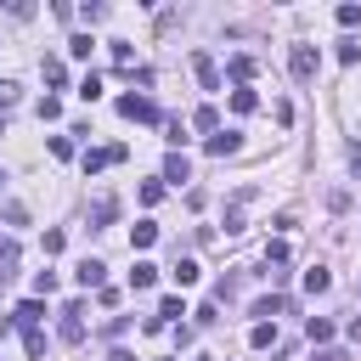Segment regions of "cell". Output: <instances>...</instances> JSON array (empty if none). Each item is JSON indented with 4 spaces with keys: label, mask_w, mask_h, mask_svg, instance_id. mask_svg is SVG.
<instances>
[{
    "label": "cell",
    "mask_w": 361,
    "mask_h": 361,
    "mask_svg": "<svg viewBox=\"0 0 361 361\" xmlns=\"http://www.w3.org/2000/svg\"><path fill=\"white\" fill-rule=\"evenodd\" d=\"M118 113L135 118V124H158V102L152 96H118Z\"/></svg>",
    "instance_id": "7a4b0ae2"
},
{
    "label": "cell",
    "mask_w": 361,
    "mask_h": 361,
    "mask_svg": "<svg viewBox=\"0 0 361 361\" xmlns=\"http://www.w3.org/2000/svg\"><path fill=\"white\" fill-rule=\"evenodd\" d=\"M90 51H96L90 34H73V39H68V56H90Z\"/></svg>",
    "instance_id": "cb8c5ba5"
},
{
    "label": "cell",
    "mask_w": 361,
    "mask_h": 361,
    "mask_svg": "<svg viewBox=\"0 0 361 361\" xmlns=\"http://www.w3.org/2000/svg\"><path fill=\"white\" fill-rule=\"evenodd\" d=\"M158 197H164V180H147V186H141V203H147V209H152V203H158Z\"/></svg>",
    "instance_id": "f546056e"
},
{
    "label": "cell",
    "mask_w": 361,
    "mask_h": 361,
    "mask_svg": "<svg viewBox=\"0 0 361 361\" xmlns=\"http://www.w3.org/2000/svg\"><path fill=\"white\" fill-rule=\"evenodd\" d=\"M288 259H293V248H288L282 237H276V243H265V265H288Z\"/></svg>",
    "instance_id": "7402d4cb"
},
{
    "label": "cell",
    "mask_w": 361,
    "mask_h": 361,
    "mask_svg": "<svg viewBox=\"0 0 361 361\" xmlns=\"http://www.w3.org/2000/svg\"><path fill=\"white\" fill-rule=\"evenodd\" d=\"M344 158H350V175H361V141H350V152H344Z\"/></svg>",
    "instance_id": "d6a6232c"
},
{
    "label": "cell",
    "mask_w": 361,
    "mask_h": 361,
    "mask_svg": "<svg viewBox=\"0 0 361 361\" xmlns=\"http://www.w3.org/2000/svg\"><path fill=\"white\" fill-rule=\"evenodd\" d=\"M248 344H254V350H271V344H276V322H254V327H248Z\"/></svg>",
    "instance_id": "8fae6325"
},
{
    "label": "cell",
    "mask_w": 361,
    "mask_h": 361,
    "mask_svg": "<svg viewBox=\"0 0 361 361\" xmlns=\"http://www.w3.org/2000/svg\"><path fill=\"white\" fill-rule=\"evenodd\" d=\"M203 147H209V158H231V152H243V135L237 130H214Z\"/></svg>",
    "instance_id": "277c9868"
},
{
    "label": "cell",
    "mask_w": 361,
    "mask_h": 361,
    "mask_svg": "<svg viewBox=\"0 0 361 361\" xmlns=\"http://www.w3.org/2000/svg\"><path fill=\"white\" fill-rule=\"evenodd\" d=\"M6 226H28V209L23 203H6Z\"/></svg>",
    "instance_id": "4dcf8cb0"
},
{
    "label": "cell",
    "mask_w": 361,
    "mask_h": 361,
    "mask_svg": "<svg viewBox=\"0 0 361 361\" xmlns=\"http://www.w3.org/2000/svg\"><path fill=\"white\" fill-rule=\"evenodd\" d=\"M192 124H197V130H209V135H214V130H220V113H214V107H209V102H203V107H197V113H192Z\"/></svg>",
    "instance_id": "44dd1931"
},
{
    "label": "cell",
    "mask_w": 361,
    "mask_h": 361,
    "mask_svg": "<svg viewBox=\"0 0 361 361\" xmlns=\"http://www.w3.org/2000/svg\"><path fill=\"white\" fill-rule=\"evenodd\" d=\"M254 107H259V96H254L248 85H237V90H231V113H254Z\"/></svg>",
    "instance_id": "9a60e30c"
},
{
    "label": "cell",
    "mask_w": 361,
    "mask_h": 361,
    "mask_svg": "<svg viewBox=\"0 0 361 361\" xmlns=\"http://www.w3.org/2000/svg\"><path fill=\"white\" fill-rule=\"evenodd\" d=\"M39 316H45V305H39V299H23V305H17V316H11V322H17V327H34V322H39Z\"/></svg>",
    "instance_id": "5bb4252c"
},
{
    "label": "cell",
    "mask_w": 361,
    "mask_h": 361,
    "mask_svg": "<svg viewBox=\"0 0 361 361\" xmlns=\"http://www.w3.org/2000/svg\"><path fill=\"white\" fill-rule=\"evenodd\" d=\"M79 316H85V305H79V299H73V305H62V322H56L62 344H79V338H85V322H79Z\"/></svg>",
    "instance_id": "3957f363"
},
{
    "label": "cell",
    "mask_w": 361,
    "mask_h": 361,
    "mask_svg": "<svg viewBox=\"0 0 361 361\" xmlns=\"http://www.w3.org/2000/svg\"><path fill=\"white\" fill-rule=\"evenodd\" d=\"M158 180H175V186H186V180H192V158H186V152H169Z\"/></svg>",
    "instance_id": "52a82bcc"
},
{
    "label": "cell",
    "mask_w": 361,
    "mask_h": 361,
    "mask_svg": "<svg viewBox=\"0 0 361 361\" xmlns=\"http://www.w3.org/2000/svg\"><path fill=\"white\" fill-rule=\"evenodd\" d=\"M39 68H45V85H68V68H62V56H45Z\"/></svg>",
    "instance_id": "ffe728a7"
},
{
    "label": "cell",
    "mask_w": 361,
    "mask_h": 361,
    "mask_svg": "<svg viewBox=\"0 0 361 361\" xmlns=\"http://www.w3.org/2000/svg\"><path fill=\"white\" fill-rule=\"evenodd\" d=\"M276 310H288V299H276V293L271 299H254V316L259 322H276Z\"/></svg>",
    "instance_id": "ac0fdd59"
},
{
    "label": "cell",
    "mask_w": 361,
    "mask_h": 361,
    "mask_svg": "<svg viewBox=\"0 0 361 361\" xmlns=\"http://www.w3.org/2000/svg\"><path fill=\"white\" fill-rule=\"evenodd\" d=\"M316 361H350V355H344L338 344H322V350H316Z\"/></svg>",
    "instance_id": "1f68e13d"
},
{
    "label": "cell",
    "mask_w": 361,
    "mask_h": 361,
    "mask_svg": "<svg viewBox=\"0 0 361 361\" xmlns=\"http://www.w3.org/2000/svg\"><path fill=\"white\" fill-rule=\"evenodd\" d=\"M11 102H17V85H11V79H0V107H11Z\"/></svg>",
    "instance_id": "836d02e7"
},
{
    "label": "cell",
    "mask_w": 361,
    "mask_h": 361,
    "mask_svg": "<svg viewBox=\"0 0 361 361\" xmlns=\"http://www.w3.org/2000/svg\"><path fill=\"white\" fill-rule=\"evenodd\" d=\"M288 68H293V79H316L322 51H316V45H293V51H288Z\"/></svg>",
    "instance_id": "6da1fadb"
},
{
    "label": "cell",
    "mask_w": 361,
    "mask_h": 361,
    "mask_svg": "<svg viewBox=\"0 0 361 361\" xmlns=\"http://www.w3.org/2000/svg\"><path fill=\"white\" fill-rule=\"evenodd\" d=\"M39 118H45V124H51V118H62V102H56V96H45V102H39Z\"/></svg>",
    "instance_id": "83f0119b"
},
{
    "label": "cell",
    "mask_w": 361,
    "mask_h": 361,
    "mask_svg": "<svg viewBox=\"0 0 361 361\" xmlns=\"http://www.w3.org/2000/svg\"><path fill=\"white\" fill-rule=\"evenodd\" d=\"M17 271V237H0V276Z\"/></svg>",
    "instance_id": "d6986e66"
},
{
    "label": "cell",
    "mask_w": 361,
    "mask_h": 361,
    "mask_svg": "<svg viewBox=\"0 0 361 361\" xmlns=\"http://www.w3.org/2000/svg\"><path fill=\"white\" fill-rule=\"evenodd\" d=\"M158 282V265L152 259H135V271H130V288H152Z\"/></svg>",
    "instance_id": "4fadbf2b"
},
{
    "label": "cell",
    "mask_w": 361,
    "mask_h": 361,
    "mask_svg": "<svg viewBox=\"0 0 361 361\" xmlns=\"http://www.w3.org/2000/svg\"><path fill=\"white\" fill-rule=\"evenodd\" d=\"M175 316H186V310H180V299H175V293H169V299H158V322H175Z\"/></svg>",
    "instance_id": "d4e9b609"
},
{
    "label": "cell",
    "mask_w": 361,
    "mask_h": 361,
    "mask_svg": "<svg viewBox=\"0 0 361 361\" xmlns=\"http://www.w3.org/2000/svg\"><path fill=\"white\" fill-rule=\"evenodd\" d=\"M107 361H135V355H130V350H113V355H107Z\"/></svg>",
    "instance_id": "e575fe53"
},
{
    "label": "cell",
    "mask_w": 361,
    "mask_h": 361,
    "mask_svg": "<svg viewBox=\"0 0 361 361\" xmlns=\"http://www.w3.org/2000/svg\"><path fill=\"white\" fill-rule=\"evenodd\" d=\"M102 276H107V265H102V259H79V271H73V282H79V288H102Z\"/></svg>",
    "instance_id": "ba28073f"
},
{
    "label": "cell",
    "mask_w": 361,
    "mask_h": 361,
    "mask_svg": "<svg viewBox=\"0 0 361 361\" xmlns=\"http://www.w3.org/2000/svg\"><path fill=\"white\" fill-rule=\"evenodd\" d=\"M355 23H361V6L344 0V6H338V28H355Z\"/></svg>",
    "instance_id": "484cf974"
},
{
    "label": "cell",
    "mask_w": 361,
    "mask_h": 361,
    "mask_svg": "<svg viewBox=\"0 0 361 361\" xmlns=\"http://www.w3.org/2000/svg\"><path fill=\"white\" fill-rule=\"evenodd\" d=\"M51 158H73V141L68 135H51Z\"/></svg>",
    "instance_id": "f1b7e54d"
},
{
    "label": "cell",
    "mask_w": 361,
    "mask_h": 361,
    "mask_svg": "<svg viewBox=\"0 0 361 361\" xmlns=\"http://www.w3.org/2000/svg\"><path fill=\"white\" fill-rule=\"evenodd\" d=\"M197 361H214V355H197Z\"/></svg>",
    "instance_id": "d590c367"
},
{
    "label": "cell",
    "mask_w": 361,
    "mask_h": 361,
    "mask_svg": "<svg viewBox=\"0 0 361 361\" xmlns=\"http://www.w3.org/2000/svg\"><path fill=\"white\" fill-rule=\"evenodd\" d=\"M152 243H158V226L152 220H135L130 226V248H152Z\"/></svg>",
    "instance_id": "9c48e42d"
},
{
    "label": "cell",
    "mask_w": 361,
    "mask_h": 361,
    "mask_svg": "<svg viewBox=\"0 0 361 361\" xmlns=\"http://www.w3.org/2000/svg\"><path fill=\"white\" fill-rule=\"evenodd\" d=\"M327 288H333V276H327L322 265H310V271H305V293H327Z\"/></svg>",
    "instance_id": "e0dca14e"
},
{
    "label": "cell",
    "mask_w": 361,
    "mask_h": 361,
    "mask_svg": "<svg viewBox=\"0 0 361 361\" xmlns=\"http://www.w3.org/2000/svg\"><path fill=\"white\" fill-rule=\"evenodd\" d=\"M305 333H310V344H316V350H322V344H333V322H327V316H310V322H305Z\"/></svg>",
    "instance_id": "30bf717a"
},
{
    "label": "cell",
    "mask_w": 361,
    "mask_h": 361,
    "mask_svg": "<svg viewBox=\"0 0 361 361\" xmlns=\"http://www.w3.org/2000/svg\"><path fill=\"white\" fill-rule=\"evenodd\" d=\"M192 73H197V85H203V90H220V68H214V56H209V51H197V56H192Z\"/></svg>",
    "instance_id": "8992f818"
},
{
    "label": "cell",
    "mask_w": 361,
    "mask_h": 361,
    "mask_svg": "<svg viewBox=\"0 0 361 361\" xmlns=\"http://www.w3.org/2000/svg\"><path fill=\"white\" fill-rule=\"evenodd\" d=\"M107 164H124V147H90L85 152V175H102Z\"/></svg>",
    "instance_id": "5b68a950"
},
{
    "label": "cell",
    "mask_w": 361,
    "mask_h": 361,
    "mask_svg": "<svg viewBox=\"0 0 361 361\" xmlns=\"http://www.w3.org/2000/svg\"><path fill=\"white\" fill-rule=\"evenodd\" d=\"M113 214H118V203H113V197H96V203H90V231H96V226H107Z\"/></svg>",
    "instance_id": "7c38bea8"
},
{
    "label": "cell",
    "mask_w": 361,
    "mask_h": 361,
    "mask_svg": "<svg viewBox=\"0 0 361 361\" xmlns=\"http://www.w3.org/2000/svg\"><path fill=\"white\" fill-rule=\"evenodd\" d=\"M169 276H175V288H192V282H197V259H175Z\"/></svg>",
    "instance_id": "2e32d148"
},
{
    "label": "cell",
    "mask_w": 361,
    "mask_h": 361,
    "mask_svg": "<svg viewBox=\"0 0 361 361\" xmlns=\"http://www.w3.org/2000/svg\"><path fill=\"white\" fill-rule=\"evenodd\" d=\"M231 79L248 85V79H254V56H231Z\"/></svg>",
    "instance_id": "603a6c76"
},
{
    "label": "cell",
    "mask_w": 361,
    "mask_h": 361,
    "mask_svg": "<svg viewBox=\"0 0 361 361\" xmlns=\"http://www.w3.org/2000/svg\"><path fill=\"white\" fill-rule=\"evenodd\" d=\"M79 96H85V102H96V96H102V79H96V73H85V79H79Z\"/></svg>",
    "instance_id": "4316f807"
}]
</instances>
